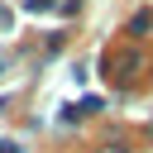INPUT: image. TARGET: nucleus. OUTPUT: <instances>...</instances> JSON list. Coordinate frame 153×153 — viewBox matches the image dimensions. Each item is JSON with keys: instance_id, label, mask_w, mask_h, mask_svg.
<instances>
[{"instance_id": "1", "label": "nucleus", "mask_w": 153, "mask_h": 153, "mask_svg": "<svg viewBox=\"0 0 153 153\" xmlns=\"http://www.w3.org/2000/svg\"><path fill=\"white\" fill-rule=\"evenodd\" d=\"M0 153H19V148H14V143H0Z\"/></svg>"}]
</instances>
